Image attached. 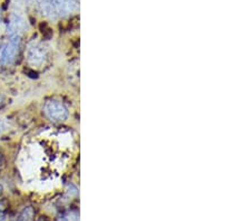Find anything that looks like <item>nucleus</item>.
Segmentation results:
<instances>
[{"label": "nucleus", "mask_w": 251, "mask_h": 221, "mask_svg": "<svg viewBox=\"0 0 251 221\" xmlns=\"http://www.w3.org/2000/svg\"><path fill=\"white\" fill-rule=\"evenodd\" d=\"M5 207H3L2 203H0V218H2L3 215H5Z\"/></svg>", "instance_id": "9"}, {"label": "nucleus", "mask_w": 251, "mask_h": 221, "mask_svg": "<svg viewBox=\"0 0 251 221\" xmlns=\"http://www.w3.org/2000/svg\"><path fill=\"white\" fill-rule=\"evenodd\" d=\"M47 57V50L40 44H34V45L29 47L27 54V59L31 65L34 66H40L44 64Z\"/></svg>", "instance_id": "4"}, {"label": "nucleus", "mask_w": 251, "mask_h": 221, "mask_svg": "<svg viewBox=\"0 0 251 221\" xmlns=\"http://www.w3.org/2000/svg\"><path fill=\"white\" fill-rule=\"evenodd\" d=\"M0 166H1V158H0Z\"/></svg>", "instance_id": "11"}, {"label": "nucleus", "mask_w": 251, "mask_h": 221, "mask_svg": "<svg viewBox=\"0 0 251 221\" xmlns=\"http://www.w3.org/2000/svg\"><path fill=\"white\" fill-rule=\"evenodd\" d=\"M35 1L37 3L40 13L43 15L50 16V17H55L50 0H35Z\"/></svg>", "instance_id": "6"}, {"label": "nucleus", "mask_w": 251, "mask_h": 221, "mask_svg": "<svg viewBox=\"0 0 251 221\" xmlns=\"http://www.w3.org/2000/svg\"><path fill=\"white\" fill-rule=\"evenodd\" d=\"M35 220V210L32 207H26L20 212L17 221H34Z\"/></svg>", "instance_id": "7"}, {"label": "nucleus", "mask_w": 251, "mask_h": 221, "mask_svg": "<svg viewBox=\"0 0 251 221\" xmlns=\"http://www.w3.org/2000/svg\"><path fill=\"white\" fill-rule=\"evenodd\" d=\"M44 113L52 122H64L68 118L67 107L57 99L47 100L44 105Z\"/></svg>", "instance_id": "2"}, {"label": "nucleus", "mask_w": 251, "mask_h": 221, "mask_svg": "<svg viewBox=\"0 0 251 221\" xmlns=\"http://www.w3.org/2000/svg\"><path fill=\"white\" fill-rule=\"evenodd\" d=\"M55 17L66 16L78 8L77 0H50Z\"/></svg>", "instance_id": "3"}, {"label": "nucleus", "mask_w": 251, "mask_h": 221, "mask_svg": "<svg viewBox=\"0 0 251 221\" xmlns=\"http://www.w3.org/2000/svg\"><path fill=\"white\" fill-rule=\"evenodd\" d=\"M25 28V20L19 15H13L9 19V23L7 25V34L10 36L17 35L19 30Z\"/></svg>", "instance_id": "5"}, {"label": "nucleus", "mask_w": 251, "mask_h": 221, "mask_svg": "<svg viewBox=\"0 0 251 221\" xmlns=\"http://www.w3.org/2000/svg\"><path fill=\"white\" fill-rule=\"evenodd\" d=\"M0 22H1V16H0Z\"/></svg>", "instance_id": "12"}, {"label": "nucleus", "mask_w": 251, "mask_h": 221, "mask_svg": "<svg viewBox=\"0 0 251 221\" xmlns=\"http://www.w3.org/2000/svg\"><path fill=\"white\" fill-rule=\"evenodd\" d=\"M20 44H22V37L19 34L10 36L0 55V64L2 66H9L16 62L20 50Z\"/></svg>", "instance_id": "1"}, {"label": "nucleus", "mask_w": 251, "mask_h": 221, "mask_svg": "<svg viewBox=\"0 0 251 221\" xmlns=\"http://www.w3.org/2000/svg\"><path fill=\"white\" fill-rule=\"evenodd\" d=\"M60 221H78L77 219V216H73L71 215H67V216H64Z\"/></svg>", "instance_id": "8"}, {"label": "nucleus", "mask_w": 251, "mask_h": 221, "mask_svg": "<svg viewBox=\"0 0 251 221\" xmlns=\"http://www.w3.org/2000/svg\"><path fill=\"white\" fill-rule=\"evenodd\" d=\"M2 191H3V188L1 184H0V196H1V195H2Z\"/></svg>", "instance_id": "10"}]
</instances>
